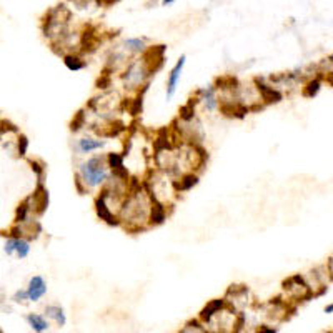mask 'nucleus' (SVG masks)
<instances>
[{
	"label": "nucleus",
	"instance_id": "5",
	"mask_svg": "<svg viewBox=\"0 0 333 333\" xmlns=\"http://www.w3.org/2000/svg\"><path fill=\"white\" fill-rule=\"evenodd\" d=\"M195 95H197V99H199L200 105L206 112L213 113L218 110V107H220V97H218V90L213 83L212 85L199 88V90L195 92Z\"/></svg>",
	"mask_w": 333,
	"mask_h": 333
},
{
	"label": "nucleus",
	"instance_id": "13",
	"mask_svg": "<svg viewBox=\"0 0 333 333\" xmlns=\"http://www.w3.org/2000/svg\"><path fill=\"white\" fill-rule=\"evenodd\" d=\"M199 182H200L199 172H185V174L179 175L174 180L175 193H177V195H180V193L190 192V190H193V187H197V185H199Z\"/></svg>",
	"mask_w": 333,
	"mask_h": 333
},
{
	"label": "nucleus",
	"instance_id": "30",
	"mask_svg": "<svg viewBox=\"0 0 333 333\" xmlns=\"http://www.w3.org/2000/svg\"><path fill=\"white\" fill-rule=\"evenodd\" d=\"M74 183H75V188H77V192L80 193V195H85V193L90 192V190H88L87 185L83 183V180L80 179V175H78V174H75V177H74Z\"/></svg>",
	"mask_w": 333,
	"mask_h": 333
},
{
	"label": "nucleus",
	"instance_id": "25",
	"mask_svg": "<svg viewBox=\"0 0 333 333\" xmlns=\"http://www.w3.org/2000/svg\"><path fill=\"white\" fill-rule=\"evenodd\" d=\"M112 83H113V74H110L108 70L103 69V72L100 74V77L97 78L95 87L99 88L100 92H105V90H110Z\"/></svg>",
	"mask_w": 333,
	"mask_h": 333
},
{
	"label": "nucleus",
	"instance_id": "10",
	"mask_svg": "<svg viewBox=\"0 0 333 333\" xmlns=\"http://www.w3.org/2000/svg\"><path fill=\"white\" fill-rule=\"evenodd\" d=\"M168 208H172L170 204H165V202L154 199L152 197V205H150V215H149V225L150 229L154 227H160L167 222L168 218Z\"/></svg>",
	"mask_w": 333,
	"mask_h": 333
},
{
	"label": "nucleus",
	"instance_id": "1",
	"mask_svg": "<svg viewBox=\"0 0 333 333\" xmlns=\"http://www.w3.org/2000/svg\"><path fill=\"white\" fill-rule=\"evenodd\" d=\"M75 174L80 175V179L88 187V190H94V188H102L108 182L112 172L107 165L105 155H94V157L80 163Z\"/></svg>",
	"mask_w": 333,
	"mask_h": 333
},
{
	"label": "nucleus",
	"instance_id": "14",
	"mask_svg": "<svg viewBox=\"0 0 333 333\" xmlns=\"http://www.w3.org/2000/svg\"><path fill=\"white\" fill-rule=\"evenodd\" d=\"M28 302H39L47 295V282L42 275H33L27 285Z\"/></svg>",
	"mask_w": 333,
	"mask_h": 333
},
{
	"label": "nucleus",
	"instance_id": "16",
	"mask_svg": "<svg viewBox=\"0 0 333 333\" xmlns=\"http://www.w3.org/2000/svg\"><path fill=\"white\" fill-rule=\"evenodd\" d=\"M147 39L145 37H128L122 42V49L128 53L130 57H140L147 50Z\"/></svg>",
	"mask_w": 333,
	"mask_h": 333
},
{
	"label": "nucleus",
	"instance_id": "17",
	"mask_svg": "<svg viewBox=\"0 0 333 333\" xmlns=\"http://www.w3.org/2000/svg\"><path fill=\"white\" fill-rule=\"evenodd\" d=\"M197 105H200L197 95H193L192 99H188L187 103H183L182 107L179 108V117L177 119L182 120V122H192L195 120L197 117Z\"/></svg>",
	"mask_w": 333,
	"mask_h": 333
},
{
	"label": "nucleus",
	"instance_id": "15",
	"mask_svg": "<svg viewBox=\"0 0 333 333\" xmlns=\"http://www.w3.org/2000/svg\"><path fill=\"white\" fill-rule=\"evenodd\" d=\"M227 305H229V303H227L225 297H223V298H213V300H210L204 307V308L200 310L199 318L205 323V325H208V323L215 318V315L220 313V311L225 308Z\"/></svg>",
	"mask_w": 333,
	"mask_h": 333
},
{
	"label": "nucleus",
	"instance_id": "18",
	"mask_svg": "<svg viewBox=\"0 0 333 333\" xmlns=\"http://www.w3.org/2000/svg\"><path fill=\"white\" fill-rule=\"evenodd\" d=\"M64 64L70 72H80L87 67V60L80 52H69L64 55Z\"/></svg>",
	"mask_w": 333,
	"mask_h": 333
},
{
	"label": "nucleus",
	"instance_id": "8",
	"mask_svg": "<svg viewBox=\"0 0 333 333\" xmlns=\"http://www.w3.org/2000/svg\"><path fill=\"white\" fill-rule=\"evenodd\" d=\"M94 206H95L97 217H99L103 223H107V225H110V227H120L119 213H117L115 210L105 202V199H102V197L99 195V193H97V197L94 200Z\"/></svg>",
	"mask_w": 333,
	"mask_h": 333
},
{
	"label": "nucleus",
	"instance_id": "9",
	"mask_svg": "<svg viewBox=\"0 0 333 333\" xmlns=\"http://www.w3.org/2000/svg\"><path fill=\"white\" fill-rule=\"evenodd\" d=\"M107 140L102 137H80L77 142H75L74 149L78 155H88L92 152H100L107 147Z\"/></svg>",
	"mask_w": 333,
	"mask_h": 333
},
{
	"label": "nucleus",
	"instance_id": "35",
	"mask_svg": "<svg viewBox=\"0 0 333 333\" xmlns=\"http://www.w3.org/2000/svg\"><path fill=\"white\" fill-rule=\"evenodd\" d=\"M325 311H327V313H333V303H332V305H328V307H327Z\"/></svg>",
	"mask_w": 333,
	"mask_h": 333
},
{
	"label": "nucleus",
	"instance_id": "36",
	"mask_svg": "<svg viewBox=\"0 0 333 333\" xmlns=\"http://www.w3.org/2000/svg\"><path fill=\"white\" fill-rule=\"evenodd\" d=\"M212 2H217V0H212Z\"/></svg>",
	"mask_w": 333,
	"mask_h": 333
},
{
	"label": "nucleus",
	"instance_id": "22",
	"mask_svg": "<svg viewBox=\"0 0 333 333\" xmlns=\"http://www.w3.org/2000/svg\"><path fill=\"white\" fill-rule=\"evenodd\" d=\"M107 158V165L110 168V172L113 170H120V168L125 167V155L119 154V152H110V154L105 155Z\"/></svg>",
	"mask_w": 333,
	"mask_h": 333
},
{
	"label": "nucleus",
	"instance_id": "28",
	"mask_svg": "<svg viewBox=\"0 0 333 333\" xmlns=\"http://www.w3.org/2000/svg\"><path fill=\"white\" fill-rule=\"evenodd\" d=\"M27 150H28V138L20 133L19 138H17V154H19V157H25Z\"/></svg>",
	"mask_w": 333,
	"mask_h": 333
},
{
	"label": "nucleus",
	"instance_id": "20",
	"mask_svg": "<svg viewBox=\"0 0 333 333\" xmlns=\"http://www.w3.org/2000/svg\"><path fill=\"white\" fill-rule=\"evenodd\" d=\"M45 313H47V317L50 320H53V322L57 323V327H65L67 325V315H65V310L62 308L60 305H47L45 307Z\"/></svg>",
	"mask_w": 333,
	"mask_h": 333
},
{
	"label": "nucleus",
	"instance_id": "6",
	"mask_svg": "<svg viewBox=\"0 0 333 333\" xmlns=\"http://www.w3.org/2000/svg\"><path fill=\"white\" fill-rule=\"evenodd\" d=\"M254 83L256 87V90H258V95H260V100H262L263 105H273V103H278L282 99H283V94H282L278 88H275L273 85H270L265 78H260V77H255L254 78Z\"/></svg>",
	"mask_w": 333,
	"mask_h": 333
},
{
	"label": "nucleus",
	"instance_id": "33",
	"mask_svg": "<svg viewBox=\"0 0 333 333\" xmlns=\"http://www.w3.org/2000/svg\"><path fill=\"white\" fill-rule=\"evenodd\" d=\"M117 2H120V0H97V7H110L113 5V3H117Z\"/></svg>",
	"mask_w": 333,
	"mask_h": 333
},
{
	"label": "nucleus",
	"instance_id": "31",
	"mask_svg": "<svg viewBox=\"0 0 333 333\" xmlns=\"http://www.w3.org/2000/svg\"><path fill=\"white\" fill-rule=\"evenodd\" d=\"M15 303H25L28 302V295H27V288L25 290H17L14 293V298H12Z\"/></svg>",
	"mask_w": 333,
	"mask_h": 333
},
{
	"label": "nucleus",
	"instance_id": "3",
	"mask_svg": "<svg viewBox=\"0 0 333 333\" xmlns=\"http://www.w3.org/2000/svg\"><path fill=\"white\" fill-rule=\"evenodd\" d=\"M283 290L286 293V297L290 298V300H307V298L311 297V290L310 286L307 285L305 278L300 277V275H293L290 278H286V280L283 282Z\"/></svg>",
	"mask_w": 333,
	"mask_h": 333
},
{
	"label": "nucleus",
	"instance_id": "34",
	"mask_svg": "<svg viewBox=\"0 0 333 333\" xmlns=\"http://www.w3.org/2000/svg\"><path fill=\"white\" fill-rule=\"evenodd\" d=\"M177 0H160V7H170L174 5Z\"/></svg>",
	"mask_w": 333,
	"mask_h": 333
},
{
	"label": "nucleus",
	"instance_id": "2",
	"mask_svg": "<svg viewBox=\"0 0 333 333\" xmlns=\"http://www.w3.org/2000/svg\"><path fill=\"white\" fill-rule=\"evenodd\" d=\"M152 78L149 69H147L145 62L142 57H137L128 62L122 72V82L127 90L140 92L143 88H149V80Z\"/></svg>",
	"mask_w": 333,
	"mask_h": 333
},
{
	"label": "nucleus",
	"instance_id": "21",
	"mask_svg": "<svg viewBox=\"0 0 333 333\" xmlns=\"http://www.w3.org/2000/svg\"><path fill=\"white\" fill-rule=\"evenodd\" d=\"M87 113H88V110H87V107H85L83 110H78V112L74 115V119H72V122H70V130H72L74 133H78L80 130H83V128H85L87 125H88Z\"/></svg>",
	"mask_w": 333,
	"mask_h": 333
},
{
	"label": "nucleus",
	"instance_id": "7",
	"mask_svg": "<svg viewBox=\"0 0 333 333\" xmlns=\"http://www.w3.org/2000/svg\"><path fill=\"white\" fill-rule=\"evenodd\" d=\"M248 297H250V290L245 285H231L225 293L227 303L237 311L245 308L248 303Z\"/></svg>",
	"mask_w": 333,
	"mask_h": 333
},
{
	"label": "nucleus",
	"instance_id": "26",
	"mask_svg": "<svg viewBox=\"0 0 333 333\" xmlns=\"http://www.w3.org/2000/svg\"><path fill=\"white\" fill-rule=\"evenodd\" d=\"M320 85H322L320 78H311V80H308V82L305 83V87H303V90H302L303 97H307V99H311V97H315V95L318 94Z\"/></svg>",
	"mask_w": 333,
	"mask_h": 333
},
{
	"label": "nucleus",
	"instance_id": "27",
	"mask_svg": "<svg viewBox=\"0 0 333 333\" xmlns=\"http://www.w3.org/2000/svg\"><path fill=\"white\" fill-rule=\"evenodd\" d=\"M77 10H88L92 7H97V0H67Z\"/></svg>",
	"mask_w": 333,
	"mask_h": 333
},
{
	"label": "nucleus",
	"instance_id": "32",
	"mask_svg": "<svg viewBox=\"0 0 333 333\" xmlns=\"http://www.w3.org/2000/svg\"><path fill=\"white\" fill-rule=\"evenodd\" d=\"M3 250H5L7 255H15V237H12V235H10V237L7 238Z\"/></svg>",
	"mask_w": 333,
	"mask_h": 333
},
{
	"label": "nucleus",
	"instance_id": "12",
	"mask_svg": "<svg viewBox=\"0 0 333 333\" xmlns=\"http://www.w3.org/2000/svg\"><path fill=\"white\" fill-rule=\"evenodd\" d=\"M49 202H50V197H49V190L45 188V185L39 182L35 187V190L30 195V204H32V213L35 215H44L47 212L49 208Z\"/></svg>",
	"mask_w": 333,
	"mask_h": 333
},
{
	"label": "nucleus",
	"instance_id": "29",
	"mask_svg": "<svg viewBox=\"0 0 333 333\" xmlns=\"http://www.w3.org/2000/svg\"><path fill=\"white\" fill-rule=\"evenodd\" d=\"M30 165H32V170L35 172V175H37V179H39V182H44L45 163L40 162V160H30Z\"/></svg>",
	"mask_w": 333,
	"mask_h": 333
},
{
	"label": "nucleus",
	"instance_id": "19",
	"mask_svg": "<svg viewBox=\"0 0 333 333\" xmlns=\"http://www.w3.org/2000/svg\"><path fill=\"white\" fill-rule=\"evenodd\" d=\"M25 320H27L28 327H30L32 330H33V332H37V333L49 332V328H50L49 320L45 318L44 315H39V313H28L27 317H25Z\"/></svg>",
	"mask_w": 333,
	"mask_h": 333
},
{
	"label": "nucleus",
	"instance_id": "11",
	"mask_svg": "<svg viewBox=\"0 0 333 333\" xmlns=\"http://www.w3.org/2000/svg\"><path fill=\"white\" fill-rule=\"evenodd\" d=\"M185 64H187V55H180L179 60L175 62V65L172 67V70L168 72V77H167V87H165L167 99H172V97L175 95L177 87H179L180 78H182V72H183V67H185Z\"/></svg>",
	"mask_w": 333,
	"mask_h": 333
},
{
	"label": "nucleus",
	"instance_id": "24",
	"mask_svg": "<svg viewBox=\"0 0 333 333\" xmlns=\"http://www.w3.org/2000/svg\"><path fill=\"white\" fill-rule=\"evenodd\" d=\"M180 332L182 333H206L208 332V327H206L200 318H195V320H188V322L180 328Z\"/></svg>",
	"mask_w": 333,
	"mask_h": 333
},
{
	"label": "nucleus",
	"instance_id": "4",
	"mask_svg": "<svg viewBox=\"0 0 333 333\" xmlns=\"http://www.w3.org/2000/svg\"><path fill=\"white\" fill-rule=\"evenodd\" d=\"M165 53H167V45L158 44V45H150V47H147L145 52L140 55L143 58V62H145V65H147V69H149L152 77H154V75L163 67V64H165Z\"/></svg>",
	"mask_w": 333,
	"mask_h": 333
},
{
	"label": "nucleus",
	"instance_id": "23",
	"mask_svg": "<svg viewBox=\"0 0 333 333\" xmlns=\"http://www.w3.org/2000/svg\"><path fill=\"white\" fill-rule=\"evenodd\" d=\"M15 255L20 260L27 258L30 255V240L25 237H15Z\"/></svg>",
	"mask_w": 333,
	"mask_h": 333
}]
</instances>
